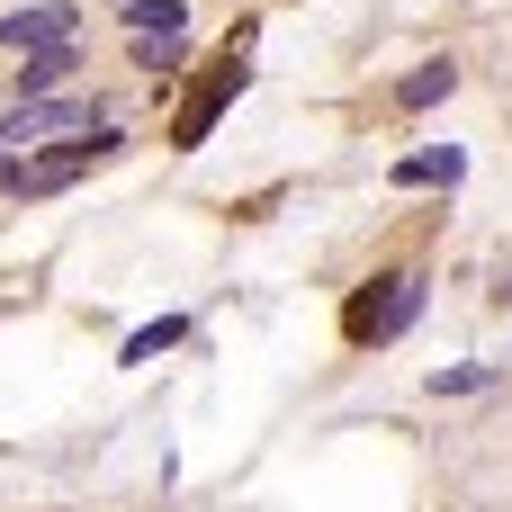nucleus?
Here are the masks:
<instances>
[{"label": "nucleus", "instance_id": "nucleus-1", "mask_svg": "<svg viewBox=\"0 0 512 512\" xmlns=\"http://www.w3.org/2000/svg\"><path fill=\"white\" fill-rule=\"evenodd\" d=\"M414 315H423V279H414V270H396V279H369V288L351 297L342 333H351V342L369 351V342H396V333H405Z\"/></svg>", "mask_w": 512, "mask_h": 512}, {"label": "nucleus", "instance_id": "nucleus-2", "mask_svg": "<svg viewBox=\"0 0 512 512\" xmlns=\"http://www.w3.org/2000/svg\"><path fill=\"white\" fill-rule=\"evenodd\" d=\"M243 81H252V72H243V45H225V54L207 63V81L180 99V117H171V144H180V153H198V144H207V126L225 117V99H243Z\"/></svg>", "mask_w": 512, "mask_h": 512}, {"label": "nucleus", "instance_id": "nucleus-3", "mask_svg": "<svg viewBox=\"0 0 512 512\" xmlns=\"http://www.w3.org/2000/svg\"><path fill=\"white\" fill-rule=\"evenodd\" d=\"M90 126H108L90 99H27V108L9 99V117H0V144H18V153H27V144H54V135H90Z\"/></svg>", "mask_w": 512, "mask_h": 512}, {"label": "nucleus", "instance_id": "nucleus-4", "mask_svg": "<svg viewBox=\"0 0 512 512\" xmlns=\"http://www.w3.org/2000/svg\"><path fill=\"white\" fill-rule=\"evenodd\" d=\"M126 135L117 126H90L81 144H63V153H45V162H18V180H9V198H45V189H63V180H81L90 162H108Z\"/></svg>", "mask_w": 512, "mask_h": 512}, {"label": "nucleus", "instance_id": "nucleus-5", "mask_svg": "<svg viewBox=\"0 0 512 512\" xmlns=\"http://www.w3.org/2000/svg\"><path fill=\"white\" fill-rule=\"evenodd\" d=\"M72 27H81L72 0H27V9L0 18V45H9V54H27V45H72Z\"/></svg>", "mask_w": 512, "mask_h": 512}, {"label": "nucleus", "instance_id": "nucleus-6", "mask_svg": "<svg viewBox=\"0 0 512 512\" xmlns=\"http://www.w3.org/2000/svg\"><path fill=\"white\" fill-rule=\"evenodd\" d=\"M387 180H396V189H459V180H468V153H459V144H423V153H405Z\"/></svg>", "mask_w": 512, "mask_h": 512}, {"label": "nucleus", "instance_id": "nucleus-7", "mask_svg": "<svg viewBox=\"0 0 512 512\" xmlns=\"http://www.w3.org/2000/svg\"><path fill=\"white\" fill-rule=\"evenodd\" d=\"M72 72H81V54H72V45H27V54H18V99H45V90H63Z\"/></svg>", "mask_w": 512, "mask_h": 512}, {"label": "nucleus", "instance_id": "nucleus-8", "mask_svg": "<svg viewBox=\"0 0 512 512\" xmlns=\"http://www.w3.org/2000/svg\"><path fill=\"white\" fill-rule=\"evenodd\" d=\"M450 90H459V63H450V54H432V63H414V72L396 81V108H414V117H423V108H441Z\"/></svg>", "mask_w": 512, "mask_h": 512}, {"label": "nucleus", "instance_id": "nucleus-9", "mask_svg": "<svg viewBox=\"0 0 512 512\" xmlns=\"http://www.w3.org/2000/svg\"><path fill=\"white\" fill-rule=\"evenodd\" d=\"M180 333H189V315H153V324H135V333L117 342V360H126V369H144V360H162Z\"/></svg>", "mask_w": 512, "mask_h": 512}, {"label": "nucleus", "instance_id": "nucleus-10", "mask_svg": "<svg viewBox=\"0 0 512 512\" xmlns=\"http://www.w3.org/2000/svg\"><path fill=\"white\" fill-rule=\"evenodd\" d=\"M126 36H189V0H126Z\"/></svg>", "mask_w": 512, "mask_h": 512}, {"label": "nucleus", "instance_id": "nucleus-11", "mask_svg": "<svg viewBox=\"0 0 512 512\" xmlns=\"http://www.w3.org/2000/svg\"><path fill=\"white\" fill-rule=\"evenodd\" d=\"M180 54H189V36H135V72H153V81H171Z\"/></svg>", "mask_w": 512, "mask_h": 512}, {"label": "nucleus", "instance_id": "nucleus-12", "mask_svg": "<svg viewBox=\"0 0 512 512\" xmlns=\"http://www.w3.org/2000/svg\"><path fill=\"white\" fill-rule=\"evenodd\" d=\"M486 369H432V396H477Z\"/></svg>", "mask_w": 512, "mask_h": 512}, {"label": "nucleus", "instance_id": "nucleus-13", "mask_svg": "<svg viewBox=\"0 0 512 512\" xmlns=\"http://www.w3.org/2000/svg\"><path fill=\"white\" fill-rule=\"evenodd\" d=\"M9 180H18V153H9V144H0V189H9Z\"/></svg>", "mask_w": 512, "mask_h": 512}, {"label": "nucleus", "instance_id": "nucleus-14", "mask_svg": "<svg viewBox=\"0 0 512 512\" xmlns=\"http://www.w3.org/2000/svg\"><path fill=\"white\" fill-rule=\"evenodd\" d=\"M117 9H126V0H117Z\"/></svg>", "mask_w": 512, "mask_h": 512}]
</instances>
